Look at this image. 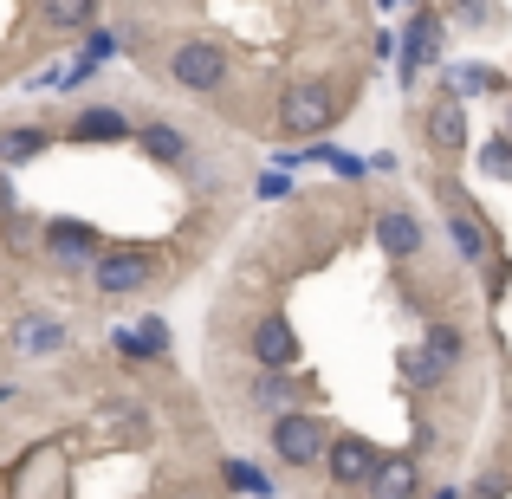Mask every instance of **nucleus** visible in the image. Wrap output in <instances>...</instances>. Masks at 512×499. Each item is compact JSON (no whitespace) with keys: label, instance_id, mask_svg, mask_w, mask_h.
Returning <instances> with one entry per match:
<instances>
[{"label":"nucleus","instance_id":"11","mask_svg":"<svg viewBox=\"0 0 512 499\" xmlns=\"http://www.w3.org/2000/svg\"><path fill=\"white\" fill-rule=\"evenodd\" d=\"M370 493L376 499H415V461H376Z\"/></svg>","mask_w":512,"mask_h":499},{"label":"nucleus","instance_id":"22","mask_svg":"<svg viewBox=\"0 0 512 499\" xmlns=\"http://www.w3.org/2000/svg\"><path fill=\"white\" fill-rule=\"evenodd\" d=\"M227 487H247V493H266L273 480L260 474V467H247V461H227Z\"/></svg>","mask_w":512,"mask_h":499},{"label":"nucleus","instance_id":"27","mask_svg":"<svg viewBox=\"0 0 512 499\" xmlns=\"http://www.w3.org/2000/svg\"><path fill=\"white\" fill-rule=\"evenodd\" d=\"M506 130H512V117H506Z\"/></svg>","mask_w":512,"mask_h":499},{"label":"nucleus","instance_id":"14","mask_svg":"<svg viewBox=\"0 0 512 499\" xmlns=\"http://www.w3.org/2000/svg\"><path fill=\"white\" fill-rule=\"evenodd\" d=\"M143 156H156V163H182V156H188L182 130H169V124H143Z\"/></svg>","mask_w":512,"mask_h":499},{"label":"nucleus","instance_id":"12","mask_svg":"<svg viewBox=\"0 0 512 499\" xmlns=\"http://www.w3.org/2000/svg\"><path fill=\"white\" fill-rule=\"evenodd\" d=\"M72 137L78 143H117V137H130V124H124V111H85L72 124Z\"/></svg>","mask_w":512,"mask_h":499},{"label":"nucleus","instance_id":"16","mask_svg":"<svg viewBox=\"0 0 512 499\" xmlns=\"http://www.w3.org/2000/svg\"><path fill=\"white\" fill-rule=\"evenodd\" d=\"M39 13H46V26H91L98 0H39Z\"/></svg>","mask_w":512,"mask_h":499},{"label":"nucleus","instance_id":"19","mask_svg":"<svg viewBox=\"0 0 512 499\" xmlns=\"http://www.w3.org/2000/svg\"><path fill=\"white\" fill-rule=\"evenodd\" d=\"M448 234H454V247H461L467 260H480V253H487V234H480V227H474V214H467V208H454Z\"/></svg>","mask_w":512,"mask_h":499},{"label":"nucleus","instance_id":"13","mask_svg":"<svg viewBox=\"0 0 512 499\" xmlns=\"http://www.w3.org/2000/svg\"><path fill=\"white\" fill-rule=\"evenodd\" d=\"M402 376H409L415 389H435L441 376H448V363H441L428 344H409V350H402Z\"/></svg>","mask_w":512,"mask_h":499},{"label":"nucleus","instance_id":"24","mask_svg":"<svg viewBox=\"0 0 512 499\" xmlns=\"http://www.w3.org/2000/svg\"><path fill=\"white\" fill-rule=\"evenodd\" d=\"M98 59H111V39L91 33V46H85V59H78V65H98Z\"/></svg>","mask_w":512,"mask_h":499},{"label":"nucleus","instance_id":"23","mask_svg":"<svg viewBox=\"0 0 512 499\" xmlns=\"http://www.w3.org/2000/svg\"><path fill=\"white\" fill-rule=\"evenodd\" d=\"M428 350H435V357H441V363L454 370V357H461V337H454L448 325H435V331H428Z\"/></svg>","mask_w":512,"mask_h":499},{"label":"nucleus","instance_id":"10","mask_svg":"<svg viewBox=\"0 0 512 499\" xmlns=\"http://www.w3.org/2000/svg\"><path fill=\"white\" fill-rule=\"evenodd\" d=\"M461 137H467V117H461V104H435V111H428V143H435L441 156L448 150H461Z\"/></svg>","mask_w":512,"mask_h":499},{"label":"nucleus","instance_id":"4","mask_svg":"<svg viewBox=\"0 0 512 499\" xmlns=\"http://www.w3.org/2000/svg\"><path fill=\"white\" fill-rule=\"evenodd\" d=\"M376 461H383V454H376V448H370V441H363V435L325 441V467H331V480H338V487H370Z\"/></svg>","mask_w":512,"mask_h":499},{"label":"nucleus","instance_id":"1","mask_svg":"<svg viewBox=\"0 0 512 499\" xmlns=\"http://www.w3.org/2000/svg\"><path fill=\"white\" fill-rule=\"evenodd\" d=\"M279 124H286L292 137H325V130L338 124V98H331V85H318V78L292 85L286 98H279Z\"/></svg>","mask_w":512,"mask_h":499},{"label":"nucleus","instance_id":"7","mask_svg":"<svg viewBox=\"0 0 512 499\" xmlns=\"http://www.w3.org/2000/svg\"><path fill=\"white\" fill-rule=\"evenodd\" d=\"M46 253L52 260H91V253H98V234H91V221H52L46 227Z\"/></svg>","mask_w":512,"mask_h":499},{"label":"nucleus","instance_id":"17","mask_svg":"<svg viewBox=\"0 0 512 499\" xmlns=\"http://www.w3.org/2000/svg\"><path fill=\"white\" fill-rule=\"evenodd\" d=\"M98 428H111V435H124V441H150V415L143 409H98Z\"/></svg>","mask_w":512,"mask_h":499},{"label":"nucleus","instance_id":"9","mask_svg":"<svg viewBox=\"0 0 512 499\" xmlns=\"http://www.w3.org/2000/svg\"><path fill=\"white\" fill-rule=\"evenodd\" d=\"M376 240H383L396 260H409L415 247H422V227H415V214H402V208H383L376 214Z\"/></svg>","mask_w":512,"mask_h":499},{"label":"nucleus","instance_id":"3","mask_svg":"<svg viewBox=\"0 0 512 499\" xmlns=\"http://www.w3.org/2000/svg\"><path fill=\"white\" fill-rule=\"evenodd\" d=\"M169 65H175V85H182V91H214L227 78V52L208 46V39H182Z\"/></svg>","mask_w":512,"mask_h":499},{"label":"nucleus","instance_id":"20","mask_svg":"<svg viewBox=\"0 0 512 499\" xmlns=\"http://www.w3.org/2000/svg\"><path fill=\"white\" fill-rule=\"evenodd\" d=\"M59 344H65V331L52 318H26L20 325V350H59Z\"/></svg>","mask_w":512,"mask_h":499},{"label":"nucleus","instance_id":"25","mask_svg":"<svg viewBox=\"0 0 512 499\" xmlns=\"http://www.w3.org/2000/svg\"><path fill=\"white\" fill-rule=\"evenodd\" d=\"M286 396H292V389L279 383V376H266V383H260V402H286Z\"/></svg>","mask_w":512,"mask_h":499},{"label":"nucleus","instance_id":"8","mask_svg":"<svg viewBox=\"0 0 512 499\" xmlns=\"http://www.w3.org/2000/svg\"><path fill=\"white\" fill-rule=\"evenodd\" d=\"M435 39H441L435 13H415V20H409V33H402V85H409V78L422 72L428 59H435Z\"/></svg>","mask_w":512,"mask_h":499},{"label":"nucleus","instance_id":"2","mask_svg":"<svg viewBox=\"0 0 512 499\" xmlns=\"http://www.w3.org/2000/svg\"><path fill=\"white\" fill-rule=\"evenodd\" d=\"M273 448H279V461L286 467H312V461H325V422L318 415H279L273 422Z\"/></svg>","mask_w":512,"mask_h":499},{"label":"nucleus","instance_id":"21","mask_svg":"<svg viewBox=\"0 0 512 499\" xmlns=\"http://www.w3.org/2000/svg\"><path fill=\"white\" fill-rule=\"evenodd\" d=\"M480 169H487V175H512V137H493L487 150H480Z\"/></svg>","mask_w":512,"mask_h":499},{"label":"nucleus","instance_id":"5","mask_svg":"<svg viewBox=\"0 0 512 499\" xmlns=\"http://www.w3.org/2000/svg\"><path fill=\"white\" fill-rule=\"evenodd\" d=\"M150 253L143 247H111L98 260V292H111V299H124V292H143V279H150Z\"/></svg>","mask_w":512,"mask_h":499},{"label":"nucleus","instance_id":"6","mask_svg":"<svg viewBox=\"0 0 512 499\" xmlns=\"http://www.w3.org/2000/svg\"><path fill=\"white\" fill-rule=\"evenodd\" d=\"M253 357H260L266 370H286V363H299V331H292L286 318H260V325H253Z\"/></svg>","mask_w":512,"mask_h":499},{"label":"nucleus","instance_id":"15","mask_svg":"<svg viewBox=\"0 0 512 499\" xmlns=\"http://www.w3.org/2000/svg\"><path fill=\"white\" fill-rule=\"evenodd\" d=\"M163 350H169L163 318H143V331H130V337H124V357H163Z\"/></svg>","mask_w":512,"mask_h":499},{"label":"nucleus","instance_id":"26","mask_svg":"<svg viewBox=\"0 0 512 499\" xmlns=\"http://www.w3.org/2000/svg\"><path fill=\"white\" fill-rule=\"evenodd\" d=\"M0 208H13V195H7V175H0Z\"/></svg>","mask_w":512,"mask_h":499},{"label":"nucleus","instance_id":"18","mask_svg":"<svg viewBox=\"0 0 512 499\" xmlns=\"http://www.w3.org/2000/svg\"><path fill=\"white\" fill-rule=\"evenodd\" d=\"M26 156H46V130H7L0 137V163H26Z\"/></svg>","mask_w":512,"mask_h":499}]
</instances>
